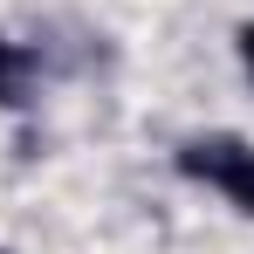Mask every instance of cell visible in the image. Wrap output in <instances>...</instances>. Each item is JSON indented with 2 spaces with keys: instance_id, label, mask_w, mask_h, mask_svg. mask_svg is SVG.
Masks as SVG:
<instances>
[{
  "instance_id": "1",
  "label": "cell",
  "mask_w": 254,
  "mask_h": 254,
  "mask_svg": "<svg viewBox=\"0 0 254 254\" xmlns=\"http://www.w3.org/2000/svg\"><path fill=\"white\" fill-rule=\"evenodd\" d=\"M179 172L199 179V186H213L234 213L254 220V144H248V137H234V130L186 137V144H179Z\"/></svg>"
},
{
  "instance_id": "2",
  "label": "cell",
  "mask_w": 254,
  "mask_h": 254,
  "mask_svg": "<svg viewBox=\"0 0 254 254\" xmlns=\"http://www.w3.org/2000/svg\"><path fill=\"white\" fill-rule=\"evenodd\" d=\"M28 48H14V42H0V103H21L28 96Z\"/></svg>"
},
{
  "instance_id": "3",
  "label": "cell",
  "mask_w": 254,
  "mask_h": 254,
  "mask_svg": "<svg viewBox=\"0 0 254 254\" xmlns=\"http://www.w3.org/2000/svg\"><path fill=\"white\" fill-rule=\"evenodd\" d=\"M234 48H241V69H248V83H254V21L234 35Z\"/></svg>"
}]
</instances>
